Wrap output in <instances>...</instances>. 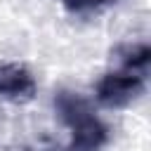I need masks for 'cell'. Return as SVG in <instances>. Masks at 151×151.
Wrapping results in <instances>:
<instances>
[{"mask_svg":"<svg viewBox=\"0 0 151 151\" xmlns=\"http://www.w3.org/2000/svg\"><path fill=\"white\" fill-rule=\"evenodd\" d=\"M54 106L59 111V118L71 127V144L66 146V151H99L106 144V127L99 118H94L80 94L61 90L54 97Z\"/></svg>","mask_w":151,"mask_h":151,"instance_id":"cell-1","label":"cell"},{"mask_svg":"<svg viewBox=\"0 0 151 151\" xmlns=\"http://www.w3.org/2000/svg\"><path fill=\"white\" fill-rule=\"evenodd\" d=\"M144 92V76L134 71L106 73L97 83V99L104 106H125Z\"/></svg>","mask_w":151,"mask_h":151,"instance_id":"cell-2","label":"cell"},{"mask_svg":"<svg viewBox=\"0 0 151 151\" xmlns=\"http://www.w3.org/2000/svg\"><path fill=\"white\" fill-rule=\"evenodd\" d=\"M35 94L33 73L17 61L0 64V97L9 101H28Z\"/></svg>","mask_w":151,"mask_h":151,"instance_id":"cell-3","label":"cell"},{"mask_svg":"<svg viewBox=\"0 0 151 151\" xmlns=\"http://www.w3.org/2000/svg\"><path fill=\"white\" fill-rule=\"evenodd\" d=\"M120 54H123V64H125V71H144L146 68V64H149V57H151V50H149V45H127V47H123L120 50Z\"/></svg>","mask_w":151,"mask_h":151,"instance_id":"cell-4","label":"cell"},{"mask_svg":"<svg viewBox=\"0 0 151 151\" xmlns=\"http://www.w3.org/2000/svg\"><path fill=\"white\" fill-rule=\"evenodd\" d=\"M61 2L71 12H87V9H97V7H104V5L118 2V0H61Z\"/></svg>","mask_w":151,"mask_h":151,"instance_id":"cell-5","label":"cell"}]
</instances>
